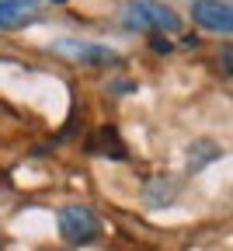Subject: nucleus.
<instances>
[{"label":"nucleus","mask_w":233,"mask_h":251,"mask_svg":"<svg viewBox=\"0 0 233 251\" xmlns=\"http://www.w3.org/2000/svg\"><path fill=\"white\" fill-rule=\"evenodd\" d=\"M122 18H125V28L132 31H178L181 28L178 11L160 4V0H125Z\"/></svg>","instance_id":"nucleus-1"},{"label":"nucleus","mask_w":233,"mask_h":251,"mask_svg":"<svg viewBox=\"0 0 233 251\" xmlns=\"http://www.w3.org/2000/svg\"><path fill=\"white\" fill-rule=\"evenodd\" d=\"M59 234H63V241L84 248V244L97 241L101 224H97V216H94L91 206H63L59 209Z\"/></svg>","instance_id":"nucleus-2"},{"label":"nucleus","mask_w":233,"mask_h":251,"mask_svg":"<svg viewBox=\"0 0 233 251\" xmlns=\"http://www.w3.org/2000/svg\"><path fill=\"white\" fill-rule=\"evenodd\" d=\"M191 21L206 31H216V35H230L233 31V7H230V0H195Z\"/></svg>","instance_id":"nucleus-3"},{"label":"nucleus","mask_w":233,"mask_h":251,"mask_svg":"<svg viewBox=\"0 0 233 251\" xmlns=\"http://www.w3.org/2000/svg\"><path fill=\"white\" fill-rule=\"evenodd\" d=\"M42 4L39 0H0V31H14L31 21H39Z\"/></svg>","instance_id":"nucleus-4"},{"label":"nucleus","mask_w":233,"mask_h":251,"mask_svg":"<svg viewBox=\"0 0 233 251\" xmlns=\"http://www.w3.org/2000/svg\"><path fill=\"white\" fill-rule=\"evenodd\" d=\"M70 46H77V49H66L63 42H56L59 52L73 56V59H80V63H115V59H118L108 46H97V42H70Z\"/></svg>","instance_id":"nucleus-5"},{"label":"nucleus","mask_w":233,"mask_h":251,"mask_svg":"<svg viewBox=\"0 0 233 251\" xmlns=\"http://www.w3.org/2000/svg\"><path fill=\"white\" fill-rule=\"evenodd\" d=\"M216 157H223V150L212 140H195L188 147V171H202L206 164H212Z\"/></svg>","instance_id":"nucleus-6"},{"label":"nucleus","mask_w":233,"mask_h":251,"mask_svg":"<svg viewBox=\"0 0 233 251\" xmlns=\"http://www.w3.org/2000/svg\"><path fill=\"white\" fill-rule=\"evenodd\" d=\"M174 196H178V188H174V181H171V178H157V181H150V188H146V199H150V206L171 202Z\"/></svg>","instance_id":"nucleus-7"},{"label":"nucleus","mask_w":233,"mask_h":251,"mask_svg":"<svg viewBox=\"0 0 233 251\" xmlns=\"http://www.w3.org/2000/svg\"><path fill=\"white\" fill-rule=\"evenodd\" d=\"M150 46H153V52H171V49H174L167 35H153V39H150Z\"/></svg>","instance_id":"nucleus-8"},{"label":"nucleus","mask_w":233,"mask_h":251,"mask_svg":"<svg viewBox=\"0 0 233 251\" xmlns=\"http://www.w3.org/2000/svg\"><path fill=\"white\" fill-rule=\"evenodd\" d=\"M52 4H66V0H52Z\"/></svg>","instance_id":"nucleus-9"}]
</instances>
